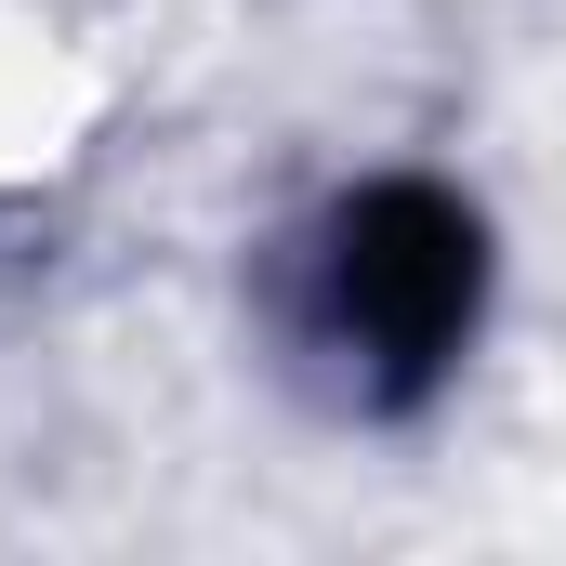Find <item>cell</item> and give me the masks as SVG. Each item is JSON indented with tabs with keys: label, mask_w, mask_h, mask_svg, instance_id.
Here are the masks:
<instances>
[{
	"label": "cell",
	"mask_w": 566,
	"mask_h": 566,
	"mask_svg": "<svg viewBox=\"0 0 566 566\" xmlns=\"http://www.w3.org/2000/svg\"><path fill=\"white\" fill-rule=\"evenodd\" d=\"M474 211L434 185H369L329 224V329L369 356L382 396H422L474 329Z\"/></svg>",
	"instance_id": "cell-1"
}]
</instances>
